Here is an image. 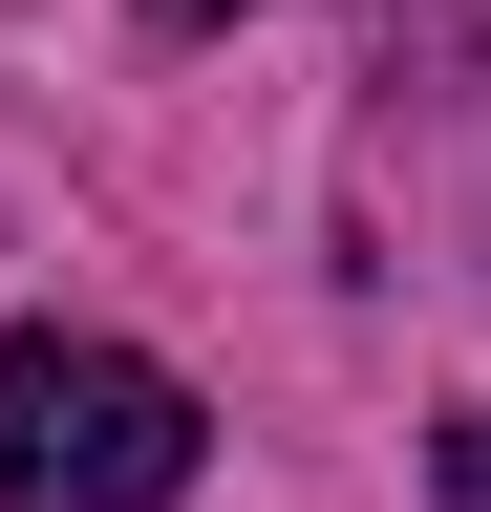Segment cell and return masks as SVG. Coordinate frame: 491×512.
I'll return each instance as SVG.
<instances>
[{"mask_svg": "<svg viewBox=\"0 0 491 512\" xmlns=\"http://www.w3.org/2000/svg\"><path fill=\"white\" fill-rule=\"evenodd\" d=\"M193 491V384L129 342H0V512H171Z\"/></svg>", "mask_w": 491, "mask_h": 512, "instance_id": "obj_1", "label": "cell"}, {"mask_svg": "<svg viewBox=\"0 0 491 512\" xmlns=\"http://www.w3.org/2000/svg\"><path fill=\"white\" fill-rule=\"evenodd\" d=\"M193 22H214V0H193Z\"/></svg>", "mask_w": 491, "mask_h": 512, "instance_id": "obj_3", "label": "cell"}, {"mask_svg": "<svg viewBox=\"0 0 491 512\" xmlns=\"http://www.w3.org/2000/svg\"><path fill=\"white\" fill-rule=\"evenodd\" d=\"M449 512H491V406H470V427H449Z\"/></svg>", "mask_w": 491, "mask_h": 512, "instance_id": "obj_2", "label": "cell"}]
</instances>
